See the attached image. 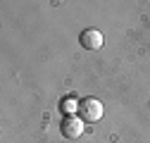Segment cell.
Returning a JSON list of instances; mask_svg holds the SVG:
<instances>
[{
  "label": "cell",
  "mask_w": 150,
  "mask_h": 143,
  "mask_svg": "<svg viewBox=\"0 0 150 143\" xmlns=\"http://www.w3.org/2000/svg\"><path fill=\"white\" fill-rule=\"evenodd\" d=\"M60 131L64 138H79L83 134V119L79 115H67L60 124Z\"/></svg>",
  "instance_id": "1"
},
{
  "label": "cell",
  "mask_w": 150,
  "mask_h": 143,
  "mask_svg": "<svg viewBox=\"0 0 150 143\" xmlns=\"http://www.w3.org/2000/svg\"><path fill=\"white\" fill-rule=\"evenodd\" d=\"M79 112H81V119H88V122H98L103 117V103L96 100V98H88L81 103L79 107Z\"/></svg>",
  "instance_id": "2"
},
{
  "label": "cell",
  "mask_w": 150,
  "mask_h": 143,
  "mask_svg": "<svg viewBox=\"0 0 150 143\" xmlns=\"http://www.w3.org/2000/svg\"><path fill=\"white\" fill-rule=\"evenodd\" d=\"M81 45H83L86 50H98V48L103 45V33H100L98 29H86V31L81 33Z\"/></svg>",
  "instance_id": "3"
},
{
  "label": "cell",
  "mask_w": 150,
  "mask_h": 143,
  "mask_svg": "<svg viewBox=\"0 0 150 143\" xmlns=\"http://www.w3.org/2000/svg\"><path fill=\"white\" fill-rule=\"evenodd\" d=\"M79 103H76V98H64V103H62V110H64V117L67 115H74V112H76L79 110Z\"/></svg>",
  "instance_id": "4"
}]
</instances>
